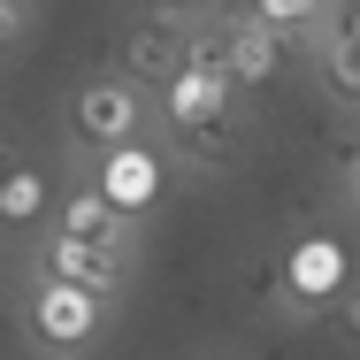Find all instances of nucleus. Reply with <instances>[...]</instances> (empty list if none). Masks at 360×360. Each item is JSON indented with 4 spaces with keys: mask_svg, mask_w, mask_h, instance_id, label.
Listing matches in <instances>:
<instances>
[{
    "mask_svg": "<svg viewBox=\"0 0 360 360\" xmlns=\"http://www.w3.org/2000/svg\"><path fill=\"white\" fill-rule=\"evenodd\" d=\"M184 70H192V39L176 31V15H146L139 31H131V46H123V77H131V84H153V92H169Z\"/></svg>",
    "mask_w": 360,
    "mask_h": 360,
    "instance_id": "nucleus-6",
    "label": "nucleus"
},
{
    "mask_svg": "<svg viewBox=\"0 0 360 360\" xmlns=\"http://www.w3.org/2000/svg\"><path fill=\"white\" fill-rule=\"evenodd\" d=\"M284 54H291V46H284V39H269V31H261V23H253L245 8H238V15L222 23V77H230L238 92H245V84H269Z\"/></svg>",
    "mask_w": 360,
    "mask_h": 360,
    "instance_id": "nucleus-8",
    "label": "nucleus"
},
{
    "mask_svg": "<svg viewBox=\"0 0 360 360\" xmlns=\"http://www.w3.org/2000/svg\"><path fill=\"white\" fill-rule=\"evenodd\" d=\"M54 207V184H46V169H31V161H15V169H0V230H39Z\"/></svg>",
    "mask_w": 360,
    "mask_h": 360,
    "instance_id": "nucleus-10",
    "label": "nucleus"
},
{
    "mask_svg": "<svg viewBox=\"0 0 360 360\" xmlns=\"http://www.w3.org/2000/svg\"><path fill=\"white\" fill-rule=\"evenodd\" d=\"M314 70H322V84H330L338 100L360 108V39L338 23V8H330V23H322V39H314Z\"/></svg>",
    "mask_w": 360,
    "mask_h": 360,
    "instance_id": "nucleus-11",
    "label": "nucleus"
},
{
    "mask_svg": "<svg viewBox=\"0 0 360 360\" xmlns=\"http://www.w3.org/2000/svg\"><path fill=\"white\" fill-rule=\"evenodd\" d=\"M31 338L46 345V353H84L92 338H100V322H108V299L100 291H77V284H54V276H39L31 291Z\"/></svg>",
    "mask_w": 360,
    "mask_h": 360,
    "instance_id": "nucleus-1",
    "label": "nucleus"
},
{
    "mask_svg": "<svg viewBox=\"0 0 360 360\" xmlns=\"http://www.w3.org/2000/svg\"><path fill=\"white\" fill-rule=\"evenodd\" d=\"M230 100H238V84H230L222 70H200V62H192V70L161 92V115H169L184 139H207V131H230V123H238Z\"/></svg>",
    "mask_w": 360,
    "mask_h": 360,
    "instance_id": "nucleus-5",
    "label": "nucleus"
},
{
    "mask_svg": "<svg viewBox=\"0 0 360 360\" xmlns=\"http://www.w3.org/2000/svg\"><path fill=\"white\" fill-rule=\"evenodd\" d=\"M353 192H360V153H353Z\"/></svg>",
    "mask_w": 360,
    "mask_h": 360,
    "instance_id": "nucleus-15",
    "label": "nucleus"
},
{
    "mask_svg": "<svg viewBox=\"0 0 360 360\" xmlns=\"http://www.w3.org/2000/svg\"><path fill=\"white\" fill-rule=\"evenodd\" d=\"M54 230H62V238H84V245H108V253H131V222L115 215L92 184L62 200V222H54Z\"/></svg>",
    "mask_w": 360,
    "mask_h": 360,
    "instance_id": "nucleus-9",
    "label": "nucleus"
},
{
    "mask_svg": "<svg viewBox=\"0 0 360 360\" xmlns=\"http://www.w3.org/2000/svg\"><path fill=\"white\" fill-rule=\"evenodd\" d=\"M161 176H169V161L153 153V146H115V153H100V169H92V192L115 207L123 222H139L153 200H161Z\"/></svg>",
    "mask_w": 360,
    "mask_h": 360,
    "instance_id": "nucleus-3",
    "label": "nucleus"
},
{
    "mask_svg": "<svg viewBox=\"0 0 360 360\" xmlns=\"http://www.w3.org/2000/svg\"><path fill=\"white\" fill-rule=\"evenodd\" d=\"M70 123H77V139L92 146V153L139 146V123H146V92L131 84V77H92V84L77 92Z\"/></svg>",
    "mask_w": 360,
    "mask_h": 360,
    "instance_id": "nucleus-2",
    "label": "nucleus"
},
{
    "mask_svg": "<svg viewBox=\"0 0 360 360\" xmlns=\"http://www.w3.org/2000/svg\"><path fill=\"white\" fill-rule=\"evenodd\" d=\"M39 276L115 299L123 276H131V261H123V253H108V245H84V238H62V230H54V238H46V253H39Z\"/></svg>",
    "mask_w": 360,
    "mask_h": 360,
    "instance_id": "nucleus-7",
    "label": "nucleus"
},
{
    "mask_svg": "<svg viewBox=\"0 0 360 360\" xmlns=\"http://www.w3.org/2000/svg\"><path fill=\"white\" fill-rule=\"evenodd\" d=\"M345 284H353V253H345V238H299L284 261V291L299 299V307H338L345 299Z\"/></svg>",
    "mask_w": 360,
    "mask_h": 360,
    "instance_id": "nucleus-4",
    "label": "nucleus"
},
{
    "mask_svg": "<svg viewBox=\"0 0 360 360\" xmlns=\"http://www.w3.org/2000/svg\"><path fill=\"white\" fill-rule=\"evenodd\" d=\"M215 360H222V353H215Z\"/></svg>",
    "mask_w": 360,
    "mask_h": 360,
    "instance_id": "nucleus-16",
    "label": "nucleus"
},
{
    "mask_svg": "<svg viewBox=\"0 0 360 360\" xmlns=\"http://www.w3.org/2000/svg\"><path fill=\"white\" fill-rule=\"evenodd\" d=\"M245 15H253L269 39H299V31H322V23H330V8H314V0H253Z\"/></svg>",
    "mask_w": 360,
    "mask_h": 360,
    "instance_id": "nucleus-12",
    "label": "nucleus"
},
{
    "mask_svg": "<svg viewBox=\"0 0 360 360\" xmlns=\"http://www.w3.org/2000/svg\"><path fill=\"white\" fill-rule=\"evenodd\" d=\"M338 23H345V31H353V39H360V8H338Z\"/></svg>",
    "mask_w": 360,
    "mask_h": 360,
    "instance_id": "nucleus-14",
    "label": "nucleus"
},
{
    "mask_svg": "<svg viewBox=\"0 0 360 360\" xmlns=\"http://www.w3.org/2000/svg\"><path fill=\"white\" fill-rule=\"evenodd\" d=\"M23 31H31V8H15V0H0V54H8V46H15Z\"/></svg>",
    "mask_w": 360,
    "mask_h": 360,
    "instance_id": "nucleus-13",
    "label": "nucleus"
}]
</instances>
